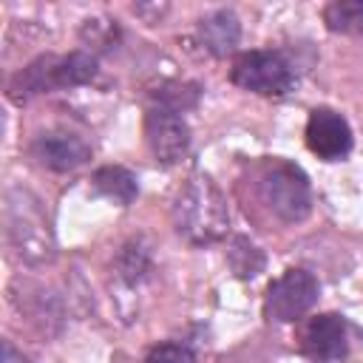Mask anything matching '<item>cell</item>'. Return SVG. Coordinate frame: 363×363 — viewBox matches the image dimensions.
Here are the masks:
<instances>
[{
  "mask_svg": "<svg viewBox=\"0 0 363 363\" xmlns=\"http://www.w3.org/2000/svg\"><path fill=\"white\" fill-rule=\"evenodd\" d=\"M173 227L193 247L216 244L227 235V201L210 176H190L182 184L173 201Z\"/></svg>",
  "mask_w": 363,
  "mask_h": 363,
  "instance_id": "cell-1",
  "label": "cell"
},
{
  "mask_svg": "<svg viewBox=\"0 0 363 363\" xmlns=\"http://www.w3.org/2000/svg\"><path fill=\"white\" fill-rule=\"evenodd\" d=\"M96 77V57L88 51H71L65 57H40L28 62L9 85V96L14 102H26L37 94L60 91V88H74L85 85Z\"/></svg>",
  "mask_w": 363,
  "mask_h": 363,
  "instance_id": "cell-2",
  "label": "cell"
},
{
  "mask_svg": "<svg viewBox=\"0 0 363 363\" xmlns=\"http://www.w3.org/2000/svg\"><path fill=\"white\" fill-rule=\"evenodd\" d=\"M261 196L267 207L286 224H298L312 213L309 179L289 162H272L261 176Z\"/></svg>",
  "mask_w": 363,
  "mask_h": 363,
  "instance_id": "cell-3",
  "label": "cell"
},
{
  "mask_svg": "<svg viewBox=\"0 0 363 363\" xmlns=\"http://www.w3.org/2000/svg\"><path fill=\"white\" fill-rule=\"evenodd\" d=\"M233 82L261 96H284L295 85V68L278 51H247L233 65Z\"/></svg>",
  "mask_w": 363,
  "mask_h": 363,
  "instance_id": "cell-4",
  "label": "cell"
},
{
  "mask_svg": "<svg viewBox=\"0 0 363 363\" xmlns=\"http://www.w3.org/2000/svg\"><path fill=\"white\" fill-rule=\"evenodd\" d=\"M318 301V281L306 269H286L281 272L269 286L264 298V312L269 320L292 323L301 315H306Z\"/></svg>",
  "mask_w": 363,
  "mask_h": 363,
  "instance_id": "cell-5",
  "label": "cell"
},
{
  "mask_svg": "<svg viewBox=\"0 0 363 363\" xmlns=\"http://www.w3.org/2000/svg\"><path fill=\"white\" fill-rule=\"evenodd\" d=\"M145 139L156 162L162 164H176L187 156L190 150V128L184 116L173 108L153 105L145 116Z\"/></svg>",
  "mask_w": 363,
  "mask_h": 363,
  "instance_id": "cell-6",
  "label": "cell"
},
{
  "mask_svg": "<svg viewBox=\"0 0 363 363\" xmlns=\"http://www.w3.org/2000/svg\"><path fill=\"white\" fill-rule=\"evenodd\" d=\"M306 147L323 162H340L352 150V128L332 108H315L306 122Z\"/></svg>",
  "mask_w": 363,
  "mask_h": 363,
  "instance_id": "cell-7",
  "label": "cell"
},
{
  "mask_svg": "<svg viewBox=\"0 0 363 363\" xmlns=\"http://www.w3.org/2000/svg\"><path fill=\"white\" fill-rule=\"evenodd\" d=\"M349 352V323L343 315L326 312L306 323L303 354L315 363H337Z\"/></svg>",
  "mask_w": 363,
  "mask_h": 363,
  "instance_id": "cell-8",
  "label": "cell"
},
{
  "mask_svg": "<svg viewBox=\"0 0 363 363\" xmlns=\"http://www.w3.org/2000/svg\"><path fill=\"white\" fill-rule=\"evenodd\" d=\"M34 159L48 170H77L91 159V145L71 130H45L31 145Z\"/></svg>",
  "mask_w": 363,
  "mask_h": 363,
  "instance_id": "cell-9",
  "label": "cell"
},
{
  "mask_svg": "<svg viewBox=\"0 0 363 363\" xmlns=\"http://www.w3.org/2000/svg\"><path fill=\"white\" fill-rule=\"evenodd\" d=\"M199 40L213 57H227L241 40V23L230 9H218L199 20Z\"/></svg>",
  "mask_w": 363,
  "mask_h": 363,
  "instance_id": "cell-10",
  "label": "cell"
},
{
  "mask_svg": "<svg viewBox=\"0 0 363 363\" xmlns=\"http://www.w3.org/2000/svg\"><path fill=\"white\" fill-rule=\"evenodd\" d=\"M94 187L105 196V199H111V201H116V204H130L133 199H136V193H139V184H136V176L130 173V170H125V167H119V164H105V167H99L96 173H94Z\"/></svg>",
  "mask_w": 363,
  "mask_h": 363,
  "instance_id": "cell-11",
  "label": "cell"
},
{
  "mask_svg": "<svg viewBox=\"0 0 363 363\" xmlns=\"http://www.w3.org/2000/svg\"><path fill=\"white\" fill-rule=\"evenodd\" d=\"M323 23L335 34H363V0H335L323 9Z\"/></svg>",
  "mask_w": 363,
  "mask_h": 363,
  "instance_id": "cell-12",
  "label": "cell"
},
{
  "mask_svg": "<svg viewBox=\"0 0 363 363\" xmlns=\"http://www.w3.org/2000/svg\"><path fill=\"white\" fill-rule=\"evenodd\" d=\"M230 264H233L238 278H255L261 272V267H264V255L247 238H235L233 250H230Z\"/></svg>",
  "mask_w": 363,
  "mask_h": 363,
  "instance_id": "cell-13",
  "label": "cell"
},
{
  "mask_svg": "<svg viewBox=\"0 0 363 363\" xmlns=\"http://www.w3.org/2000/svg\"><path fill=\"white\" fill-rule=\"evenodd\" d=\"M116 264H119V272H122V278L128 284H139L150 269V255L139 244H125L119 258H116Z\"/></svg>",
  "mask_w": 363,
  "mask_h": 363,
  "instance_id": "cell-14",
  "label": "cell"
},
{
  "mask_svg": "<svg viewBox=\"0 0 363 363\" xmlns=\"http://www.w3.org/2000/svg\"><path fill=\"white\" fill-rule=\"evenodd\" d=\"M147 363H196V357L184 343H159L150 349Z\"/></svg>",
  "mask_w": 363,
  "mask_h": 363,
  "instance_id": "cell-15",
  "label": "cell"
},
{
  "mask_svg": "<svg viewBox=\"0 0 363 363\" xmlns=\"http://www.w3.org/2000/svg\"><path fill=\"white\" fill-rule=\"evenodd\" d=\"M3 363H28V360H26L9 340H6V343H3Z\"/></svg>",
  "mask_w": 363,
  "mask_h": 363,
  "instance_id": "cell-16",
  "label": "cell"
}]
</instances>
